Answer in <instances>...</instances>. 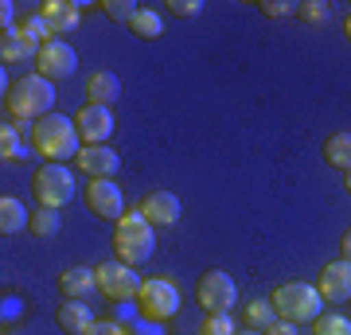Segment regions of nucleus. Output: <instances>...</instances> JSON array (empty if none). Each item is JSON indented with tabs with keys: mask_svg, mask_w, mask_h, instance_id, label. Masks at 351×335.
Wrapping results in <instances>:
<instances>
[{
	"mask_svg": "<svg viewBox=\"0 0 351 335\" xmlns=\"http://www.w3.org/2000/svg\"><path fill=\"white\" fill-rule=\"evenodd\" d=\"M234 332H239V327H234V320H230V316H207L199 335H234Z\"/></svg>",
	"mask_w": 351,
	"mask_h": 335,
	"instance_id": "nucleus-31",
	"label": "nucleus"
},
{
	"mask_svg": "<svg viewBox=\"0 0 351 335\" xmlns=\"http://www.w3.org/2000/svg\"><path fill=\"white\" fill-rule=\"evenodd\" d=\"M86 335H125V327H121V323H113V320H98Z\"/></svg>",
	"mask_w": 351,
	"mask_h": 335,
	"instance_id": "nucleus-33",
	"label": "nucleus"
},
{
	"mask_svg": "<svg viewBox=\"0 0 351 335\" xmlns=\"http://www.w3.org/2000/svg\"><path fill=\"white\" fill-rule=\"evenodd\" d=\"M4 101H8V113H12L16 121H39L55 106V86L43 75H24L8 86V98Z\"/></svg>",
	"mask_w": 351,
	"mask_h": 335,
	"instance_id": "nucleus-3",
	"label": "nucleus"
},
{
	"mask_svg": "<svg viewBox=\"0 0 351 335\" xmlns=\"http://www.w3.org/2000/svg\"><path fill=\"white\" fill-rule=\"evenodd\" d=\"M75 129L82 145H106L113 137V113L110 106H82L75 113Z\"/></svg>",
	"mask_w": 351,
	"mask_h": 335,
	"instance_id": "nucleus-10",
	"label": "nucleus"
},
{
	"mask_svg": "<svg viewBox=\"0 0 351 335\" xmlns=\"http://www.w3.org/2000/svg\"><path fill=\"white\" fill-rule=\"evenodd\" d=\"M320 297L332 300V304H343V300H351V261H332V265H324L320 269Z\"/></svg>",
	"mask_w": 351,
	"mask_h": 335,
	"instance_id": "nucleus-14",
	"label": "nucleus"
},
{
	"mask_svg": "<svg viewBox=\"0 0 351 335\" xmlns=\"http://www.w3.org/2000/svg\"><path fill=\"white\" fill-rule=\"evenodd\" d=\"M113 249H117V261H125L133 269L145 265L152 258V249H156V230H152V223L141 211H125L117 219V230H113Z\"/></svg>",
	"mask_w": 351,
	"mask_h": 335,
	"instance_id": "nucleus-2",
	"label": "nucleus"
},
{
	"mask_svg": "<svg viewBox=\"0 0 351 335\" xmlns=\"http://www.w3.org/2000/svg\"><path fill=\"white\" fill-rule=\"evenodd\" d=\"M0 16H4V32H8V24H12V4H8V0L0 4Z\"/></svg>",
	"mask_w": 351,
	"mask_h": 335,
	"instance_id": "nucleus-36",
	"label": "nucleus"
},
{
	"mask_svg": "<svg viewBox=\"0 0 351 335\" xmlns=\"http://www.w3.org/2000/svg\"><path fill=\"white\" fill-rule=\"evenodd\" d=\"M94 277H98V293L106 300H137L141 285H145L141 273H133V265H125V261H101Z\"/></svg>",
	"mask_w": 351,
	"mask_h": 335,
	"instance_id": "nucleus-7",
	"label": "nucleus"
},
{
	"mask_svg": "<svg viewBox=\"0 0 351 335\" xmlns=\"http://www.w3.org/2000/svg\"><path fill=\"white\" fill-rule=\"evenodd\" d=\"M20 32H24L27 39H32V43H39V47H43V43H51V39H55V32H51V24L47 20H43V16H32V20H24V27H20Z\"/></svg>",
	"mask_w": 351,
	"mask_h": 335,
	"instance_id": "nucleus-28",
	"label": "nucleus"
},
{
	"mask_svg": "<svg viewBox=\"0 0 351 335\" xmlns=\"http://www.w3.org/2000/svg\"><path fill=\"white\" fill-rule=\"evenodd\" d=\"M168 12H172V16H199L203 12V0H172V4H168Z\"/></svg>",
	"mask_w": 351,
	"mask_h": 335,
	"instance_id": "nucleus-32",
	"label": "nucleus"
},
{
	"mask_svg": "<svg viewBox=\"0 0 351 335\" xmlns=\"http://www.w3.org/2000/svg\"><path fill=\"white\" fill-rule=\"evenodd\" d=\"M39 16L51 24V32H55V39L66 36V32H75L78 20H82V8L78 4H71V0H47L43 8H39Z\"/></svg>",
	"mask_w": 351,
	"mask_h": 335,
	"instance_id": "nucleus-15",
	"label": "nucleus"
},
{
	"mask_svg": "<svg viewBox=\"0 0 351 335\" xmlns=\"http://www.w3.org/2000/svg\"><path fill=\"white\" fill-rule=\"evenodd\" d=\"M258 12L269 16V20H289V16L297 12V4H289V0H262Z\"/></svg>",
	"mask_w": 351,
	"mask_h": 335,
	"instance_id": "nucleus-30",
	"label": "nucleus"
},
{
	"mask_svg": "<svg viewBox=\"0 0 351 335\" xmlns=\"http://www.w3.org/2000/svg\"><path fill=\"white\" fill-rule=\"evenodd\" d=\"M313 335H351V320L339 312H324L313 320Z\"/></svg>",
	"mask_w": 351,
	"mask_h": 335,
	"instance_id": "nucleus-24",
	"label": "nucleus"
},
{
	"mask_svg": "<svg viewBox=\"0 0 351 335\" xmlns=\"http://www.w3.org/2000/svg\"><path fill=\"white\" fill-rule=\"evenodd\" d=\"M137 304H141V312H145L149 320H172L176 312H180V288H176V281L152 277V281L141 285Z\"/></svg>",
	"mask_w": 351,
	"mask_h": 335,
	"instance_id": "nucleus-8",
	"label": "nucleus"
},
{
	"mask_svg": "<svg viewBox=\"0 0 351 335\" xmlns=\"http://www.w3.org/2000/svg\"><path fill=\"white\" fill-rule=\"evenodd\" d=\"M129 32H133V36H141V39H160L164 36V16L156 12V8H141V12L133 16Z\"/></svg>",
	"mask_w": 351,
	"mask_h": 335,
	"instance_id": "nucleus-22",
	"label": "nucleus"
},
{
	"mask_svg": "<svg viewBox=\"0 0 351 335\" xmlns=\"http://www.w3.org/2000/svg\"><path fill=\"white\" fill-rule=\"evenodd\" d=\"M27 230H32L36 238H55L59 230H63V219H59V211H51V207H36Z\"/></svg>",
	"mask_w": 351,
	"mask_h": 335,
	"instance_id": "nucleus-23",
	"label": "nucleus"
},
{
	"mask_svg": "<svg viewBox=\"0 0 351 335\" xmlns=\"http://www.w3.org/2000/svg\"><path fill=\"white\" fill-rule=\"evenodd\" d=\"M320 288L316 285H304V281H289V285H277L269 304H274L277 320H289V323H313L320 316Z\"/></svg>",
	"mask_w": 351,
	"mask_h": 335,
	"instance_id": "nucleus-4",
	"label": "nucleus"
},
{
	"mask_svg": "<svg viewBox=\"0 0 351 335\" xmlns=\"http://www.w3.org/2000/svg\"><path fill=\"white\" fill-rule=\"evenodd\" d=\"M324 160L339 172H351V133H332L324 140Z\"/></svg>",
	"mask_w": 351,
	"mask_h": 335,
	"instance_id": "nucleus-21",
	"label": "nucleus"
},
{
	"mask_svg": "<svg viewBox=\"0 0 351 335\" xmlns=\"http://www.w3.org/2000/svg\"><path fill=\"white\" fill-rule=\"evenodd\" d=\"M234 335H265V332H254V327H246V332H234Z\"/></svg>",
	"mask_w": 351,
	"mask_h": 335,
	"instance_id": "nucleus-39",
	"label": "nucleus"
},
{
	"mask_svg": "<svg viewBox=\"0 0 351 335\" xmlns=\"http://www.w3.org/2000/svg\"><path fill=\"white\" fill-rule=\"evenodd\" d=\"M78 168L90 175V179H113L117 168H121V156L106 145H82L78 152Z\"/></svg>",
	"mask_w": 351,
	"mask_h": 335,
	"instance_id": "nucleus-13",
	"label": "nucleus"
},
{
	"mask_svg": "<svg viewBox=\"0 0 351 335\" xmlns=\"http://www.w3.org/2000/svg\"><path fill=\"white\" fill-rule=\"evenodd\" d=\"M343 187H348V195H351V172H343Z\"/></svg>",
	"mask_w": 351,
	"mask_h": 335,
	"instance_id": "nucleus-37",
	"label": "nucleus"
},
{
	"mask_svg": "<svg viewBox=\"0 0 351 335\" xmlns=\"http://www.w3.org/2000/svg\"><path fill=\"white\" fill-rule=\"evenodd\" d=\"M343 36L351 39V12H348V24H343Z\"/></svg>",
	"mask_w": 351,
	"mask_h": 335,
	"instance_id": "nucleus-38",
	"label": "nucleus"
},
{
	"mask_svg": "<svg viewBox=\"0 0 351 335\" xmlns=\"http://www.w3.org/2000/svg\"><path fill=\"white\" fill-rule=\"evenodd\" d=\"M55 320H59V327H63L66 335H86L90 327H94V312H90V304H82V300H63L59 304V312H55Z\"/></svg>",
	"mask_w": 351,
	"mask_h": 335,
	"instance_id": "nucleus-16",
	"label": "nucleus"
},
{
	"mask_svg": "<svg viewBox=\"0 0 351 335\" xmlns=\"http://www.w3.org/2000/svg\"><path fill=\"white\" fill-rule=\"evenodd\" d=\"M36 55H39V43H32L20 27H8L0 36V59L4 62H24V59H36Z\"/></svg>",
	"mask_w": 351,
	"mask_h": 335,
	"instance_id": "nucleus-19",
	"label": "nucleus"
},
{
	"mask_svg": "<svg viewBox=\"0 0 351 335\" xmlns=\"http://www.w3.org/2000/svg\"><path fill=\"white\" fill-rule=\"evenodd\" d=\"M86 94H90V106H113L121 98V78L113 71H94L86 78Z\"/></svg>",
	"mask_w": 351,
	"mask_h": 335,
	"instance_id": "nucleus-18",
	"label": "nucleus"
},
{
	"mask_svg": "<svg viewBox=\"0 0 351 335\" xmlns=\"http://www.w3.org/2000/svg\"><path fill=\"white\" fill-rule=\"evenodd\" d=\"M0 156H4V160H20V156H24L20 129H16V125H8V121H4V129H0Z\"/></svg>",
	"mask_w": 351,
	"mask_h": 335,
	"instance_id": "nucleus-26",
	"label": "nucleus"
},
{
	"mask_svg": "<svg viewBox=\"0 0 351 335\" xmlns=\"http://www.w3.org/2000/svg\"><path fill=\"white\" fill-rule=\"evenodd\" d=\"M101 12L110 16L113 24H125L129 27V24H133V16H137L141 8L133 4V0H106V4H101Z\"/></svg>",
	"mask_w": 351,
	"mask_h": 335,
	"instance_id": "nucleus-27",
	"label": "nucleus"
},
{
	"mask_svg": "<svg viewBox=\"0 0 351 335\" xmlns=\"http://www.w3.org/2000/svg\"><path fill=\"white\" fill-rule=\"evenodd\" d=\"M59 288H63V300H82L98 288V277L86 265H71V269L59 273Z\"/></svg>",
	"mask_w": 351,
	"mask_h": 335,
	"instance_id": "nucleus-17",
	"label": "nucleus"
},
{
	"mask_svg": "<svg viewBox=\"0 0 351 335\" xmlns=\"http://www.w3.org/2000/svg\"><path fill=\"white\" fill-rule=\"evenodd\" d=\"M32 191H36L39 207H51L59 211L75 199V179H71V168L63 164H43L36 175H32Z\"/></svg>",
	"mask_w": 351,
	"mask_h": 335,
	"instance_id": "nucleus-5",
	"label": "nucleus"
},
{
	"mask_svg": "<svg viewBox=\"0 0 351 335\" xmlns=\"http://www.w3.org/2000/svg\"><path fill=\"white\" fill-rule=\"evenodd\" d=\"M86 207L98 214V219H106V223H117V219L125 214V199H121V191H117L113 179H90Z\"/></svg>",
	"mask_w": 351,
	"mask_h": 335,
	"instance_id": "nucleus-11",
	"label": "nucleus"
},
{
	"mask_svg": "<svg viewBox=\"0 0 351 335\" xmlns=\"http://www.w3.org/2000/svg\"><path fill=\"white\" fill-rule=\"evenodd\" d=\"M27 223H32V211L20 199L12 195L0 199V234H20V230H27Z\"/></svg>",
	"mask_w": 351,
	"mask_h": 335,
	"instance_id": "nucleus-20",
	"label": "nucleus"
},
{
	"mask_svg": "<svg viewBox=\"0 0 351 335\" xmlns=\"http://www.w3.org/2000/svg\"><path fill=\"white\" fill-rule=\"evenodd\" d=\"M265 335H297V323H289V320H274L269 327H265Z\"/></svg>",
	"mask_w": 351,
	"mask_h": 335,
	"instance_id": "nucleus-34",
	"label": "nucleus"
},
{
	"mask_svg": "<svg viewBox=\"0 0 351 335\" xmlns=\"http://www.w3.org/2000/svg\"><path fill=\"white\" fill-rule=\"evenodd\" d=\"M75 66H78V55H75V47H71L66 39H51V43H43L39 55H36V75H43L47 82L71 78Z\"/></svg>",
	"mask_w": 351,
	"mask_h": 335,
	"instance_id": "nucleus-9",
	"label": "nucleus"
},
{
	"mask_svg": "<svg viewBox=\"0 0 351 335\" xmlns=\"http://www.w3.org/2000/svg\"><path fill=\"white\" fill-rule=\"evenodd\" d=\"M32 145L39 149V156H47L51 164H63L82 152V137H78L75 121L66 113H47L36 121V133H32Z\"/></svg>",
	"mask_w": 351,
	"mask_h": 335,
	"instance_id": "nucleus-1",
	"label": "nucleus"
},
{
	"mask_svg": "<svg viewBox=\"0 0 351 335\" xmlns=\"http://www.w3.org/2000/svg\"><path fill=\"white\" fill-rule=\"evenodd\" d=\"M274 320H277V312H274L269 300H250V304H246V323H250L254 332H265Z\"/></svg>",
	"mask_w": 351,
	"mask_h": 335,
	"instance_id": "nucleus-25",
	"label": "nucleus"
},
{
	"mask_svg": "<svg viewBox=\"0 0 351 335\" xmlns=\"http://www.w3.org/2000/svg\"><path fill=\"white\" fill-rule=\"evenodd\" d=\"M297 12L308 24H324L328 16H332V8H328V0H304V4H297Z\"/></svg>",
	"mask_w": 351,
	"mask_h": 335,
	"instance_id": "nucleus-29",
	"label": "nucleus"
},
{
	"mask_svg": "<svg viewBox=\"0 0 351 335\" xmlns=\"http://www.w3.org/2000/svg\"><path fill=\"white\" fill-rule=\"evenodd\" d=\"M339 258H343V261H351V226L343 230V238H339Z\"/></svg>",
	"mask_w": 351,
	"mask_h": 335,
	"instance_id": "nucleus-35",
	"label": "nucleus"
},
{
	"mask_svg": "<svg viewBox=\"0 0 351 335\" xmlns=\"http://www.w3.org/2000/svg\"><path fill=\"white\" fill-rule=\"evenodd\" d=\"M137 211L145 214L152 226H176V223H180V214H184V207H180V199H176L172 191L156 187V191H149V195L141 199Z\"/></svg>",
	"mask_w": 351,
	"mask_h": 335,
	"instance_id": "nucleus-12",
	"label": "nucleus"
},
{
	"mask_svg": "<svg viewBox=\"0 0 351 335\" xmlns=\"http://www.w3.org/2000/svg\"><path fill=\"white\" fill-rule=\"evenodd\" d=\"M203 312L207 316H230V308L239 304V285L226 269H211V273L199 277V288H195Z\"/></svg>",
	"mask_w": 351,
	"mask_h": 335,
	"instance_id": "nucleus-6",
	"label": "nucleus"
}]
</instances>
